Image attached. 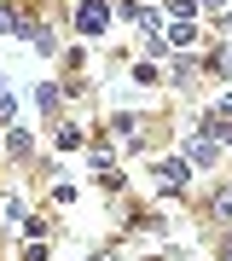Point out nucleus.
<instances>
[{
    "instance_id": "3",
    "label": "nucleus",
    "mask_w": 232,
    "mask_h": 261,
    "mask_svg": "<svg viewBox=\"0 0 232 261\" xmlns=\"http://www.w3.org/2000/svg\"><path fill=\"white\" fill-rule=\"evenodd\" d=\"M186 163H192V168H209V163H215V145H209V140H197V145H192V157H186Z\"/></svg>"
},
{
    "instance_id": "7",
    "label": "nucleus",
    "mask_w": 232,
    "mask_h": 261,
    "mask_svg": "<svg viewBox=\"0 0 232 261\" xmlns=\"http://www.w3.org/2000/svg\"><path fill=\"white\" fill-rule=\"evenodd\" d=\"M226 70H232V47H226Z\"/></svg>"
},
{
    "instance_id": "8",
    "label": "nucleus",
    "mask_w": 232,
    "mask_h": 261,
    "mask_svg": "<svg viewBox=\"0 0 232 261\" xmlns=\"http://www.w3.org/2000/svg\"><path fill=\"white\" fill-rule=\"evenodd\" d=\"M226 261H232V238H226Z\"/></svg>"
},
{
    "instance_id": "6",
    "label": "nucleus",
    "mask_w": 232,
    "mask_h": 261,
    "mask_svg": "<svg viewBox=\"0 0 232 261\" xmlns=\"http://www.w3.org/2000/svg\"><path fill=\"white\" fill-rule=\"evenodd\" d=\"M215 221H232V192H221V197H215Z\"/></svg>"
},
{
    "instance_id": "2",
    "label": "nucleus",
    "mask_w": 232,
    "mask_h": 261,
    "mask_svg": "<svg viewBox=\"0 0 232 261\" xmlns=\"http://www.w3.org/2000/svg\"><path fill=\"white\" fill-rule=\"evenodd\" d=\"M186 174H192V163H180V157L157 168V180H163V186H168V192H180V186H186Z\"/></svg>"
},
{
    "instance_id": "1",
    "label": "nucleus",
    "mask_w": 232,
    "mask_h": 261,
    "mask_svg": "<svg viewBox=\"0 0 232 261\" xmlns=\"http://www.w3.org/2000/svg\"><path fill=\"white\" fill-rule=\"evenodd\" d=\"M75 23H82L87 35H99V29L111 23V6H105V0H87V6H82V18H75Z\"/></svg>"
},
{
    "instance_id": "4",
    "label": "nucleus",
    "mask_w": 232,
    "mask_h": 261,
    "mask_svg": "<svg viewBox=\"0 0 232 261\" xmlns=\"http://www.w3.org/2000/svg\"><path fill=\"white\" fill-rule=\"evenodd\" d=\"M168 35H174V47H192V41H197V29H192V23H174Z\"/></svg>"
},
{
    "instance_id": "5",
    "label": "nucleus",
    "mask_w": 232,
    "mask_h": 261,
    "mask_svg": "<svg viewBox=\"0 0 232 261\" xmlns=\"http://www.w3.org/2000/svg\"><path fill=\"white\" fill-rule=\"evenodd\" d=\"M0 29H6V35H23V29H18V12H12V6H0Z\"/></svg>"
}]
</instances>
